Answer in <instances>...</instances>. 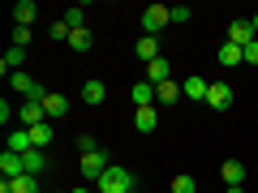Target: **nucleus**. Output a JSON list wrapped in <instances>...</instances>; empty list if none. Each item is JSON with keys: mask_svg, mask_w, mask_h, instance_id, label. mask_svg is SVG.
Instances as JSON below:
<instances>
[{"mask_svg": "<svg viewBox=\"0 0 258 193\" xmlns=\"http://www.w3.org/2000/svg\"><path fill=\"white\" fill-rule=\"evenodd\" d=\"M95 193H134V176H129V167L112 163L108 172L95 180Z\"/></svg>", "mask_w": 258, "mask_h": 193, "instance_id": "obj_1", "label": "nucleus"}, {"mask_svg": "<svg viewBox=\"0 0 258 193\" xmlns=\"http://www.w3.org/2000/svg\"><path fill=\"white\" fill-rule=\"evenodd\" d=\"M168 22H172V9L168 5H147V13H142V35H159Z\"/></svg>", "mask_w": 258, "mask_h": 193, "instance_id": "obj_2", "label": "nucleus"}, {"mask_svg": "<svg viewBox=\"0 0 258 193\" xmlns=\"http://www.w3.org/2000/svg\"><path fill=\"white\" fill-rule=\"evenodd\" d=\"M232 99H237V94H232L228 82H211V90H207V108H211V112H228Z\"/></svg>", "mask_w": 258, "mask_h": 193, "instance_id": "obj_3", "label": "nucleus"}, {"mask_svg": "<svg viewBox=\"0 0 258 193\" xmlns=\"http://www.w3.org/2000/svg\"><path fill=\"white\" fill-rule=\"evenodd\" d=\"M254 26H249V18H237V22H228V43H237V47H249L254 43Z\"/></svg>", "mask_w": 258, "mask_h": 193, "instance_id": "obj_4", "label": "nucleus"}, {"mask_svg": "<svg viewBox=\"0 0 258 193\" xmlns=\"http://www.w3.org/2000/svg\"><path fill=\"white\" fill-rule=\"evenodd\" d=\"M108 167H112V163H108V155H103V150H95V155H82V176H86V180H99Z\"/></svg>", "mask_w": 258, "mask_h": 193, "instance_id": "obj_5", "label": "nucleus"}, {"mask_svg": "<svg viewBox=\"0 0 258 193\" xmlns=\"http://www.w3.org/2000/svg\"><path fill=\"white\" fill-rule=\"evenodd\" d=\"M43 116H47V112H43V103H30V99H26V103H22V112H18V125H22V129H35V125H47Z\"/></svg>", "mask_w": 258, "mask_h": 193, "instance_id": "obj_6", "label": "nucleus"}, {"mask_svg": "<svg viewBox=\"0 0 258 193\" xmlns=\"http://www.w3.org/2000/svg\"><path fill=\"white\" fill-rule=\"evenodd\" d=\"M215 60H220L224 69H237V64H245V47H237V43H224L220 52H215Z\"/></svg>", "mask_w": 258, "mask_h": 193, "instance_id": "obj_7", "label": "nucleus"}, {"mask_svg": "<svg viewBox=\"0 0 258 193\" xmlns=\"http://www.w3.org/2000/svg\"><path fill=\"white\" fill-rule=\"evenodd\" d=\"M0 172H5V180H18V176L26 172V163H22V155H13V150H5V155H0Z\"/></svg>", "mask_w": 258, "mask_h": 193, "instance_id": "obj_8", "label": "nucleus"}, {"mask_svg": "<svg viewBox=\"0 0 258 193\" xmlns=\"http://www.w3.org/2000/svg\"><path fill=\"white\" fill-rule=\"evenodd\" d=\"M220 176H224V184H245V163H241V159H228V163L220 167Z\"/></svg>", "mask_w": 258, "mask_h": 193, "instance_id": "obj_9", "label": "nucleus"}, {"mask_svg": "<svg viewBox=\"0 0 258 193\" xmlns=\"http://www.w3.org/2000/svg\"><path fill=\"white\" fill-rule=\"evenodd\" d=\"M134 52H138V60H142V64L159 60V39H155V35H142V39H138V47H134Z\"/></svg>", "mask_w": 258, "mask_h": 193, "instance_id": "obj_10", "label": "nucleus"}, {"mask_svg": "<svg viewBox=\"0 0 258 193\" xmlns=\"http://www.w3.org/2000/svg\"><path fill=\"white\" fill-rule=\"evenodd\" d=\"M181 90H185V99H203V103H207V90H211V82H207V77H185Z\"/></svg>", "mask_w": 258, "mask_h": 193, "instance_id": "obj_11", "label": "nucleus"}, {"mask_svg": "<svg viewBox=\"0 0 258 193\" xmlns=\"http://www.w3.org/2000/svg\"><path fill=\"white\" fill-rule=\"evenodd\" d=\"M129 99H134V108H151V103H155V86L151 82H134Z\"/></svg>", "mask_w": 258, "mask_h": 193, "instance_id": "obj_12", "label": "nucleus"}, {"mask_svg": "<svg viewBox=\"0 0 258 193\" xmlns=\"http://www.w3.org/2000/svg\"><path fill=\"white\" fill-rule=\"evenodd\" d=\"M155 125H159L155 108H138L134 112V129H138V133H155Z\"/></svg>", "mask_w": 258, "mask_h": 193, "instance_id": "obj_13", "label": "nucleus"}, {"mask_svg": "<svg viewBox=\"0 0 258 193\" xmlns=\"http://www.w3.org/2000/svg\"><path fill=\"white\" fill-rule=\"evenodd\" d=\"M103 99H108V86H103V82H82V103H91V108H99Z\"/></svg>", "mask_w": 258, "mask_h": 193, "instance_id": "obj_14", "label": "nucleus"}, {"mask_svg": "<svg viewBox=\"0 0 258 193\" xmlns=\"http://www.w3.org/2000/svg\"><path fill=\"white\" fill-rule=\"evenodd\" d=\"M39 184H43V180H39V176L22 172L18 180H9V193H43V189H39Z\"/></svg>", "mask_w": 258, "mask_h": 193, "instance_id": "obj_15", "label": "nucleus"}, {"mask_svg": "<svg viewBox=\"0 0 258 193\" xmlns=\"http://www.w3.org/2000/svg\"><path fill=\"white\" fill-rule=\"evenodd\" d=\"M35 18H39L35 0H18V5H13V22H18V26H30Z\"/></svg>", "mask_w": 258, "mask_h": 193, "instance_id": "obj_16", "label": "nucleus"}, {"mask_svg": "<svg viewBox=\"0 0 258 193\" xmlns=\"http://www.w3.org/2000/svg\"><path fill=\"white\" fill-rule=\"evenodd\" d=\"M168 73H172V69H168V60H164V56L147 64V82H151V86H159V82H172V77H168Z\"/></svg>", "mask_w": 258, "mask_h": 193, "instance_id": "obj_17", "label": "nucleus"}, {"mask_svg": "<svg viewBox=\"0 0 258 193\" xmlns=\"http://www.w3.org/2000/svg\"><path fill=\"white\" fill-rule=\"evenodd\" d=\"M43 112H47V116H69V99H64V94H52V90H47Z\"/></svg>", "mask_w": 258, "mask_h": 193, "instance_id": "obj_18", "label": "nucleus"}, {"mask_svg": "<svg viewBox=\"0 0 258 193\" xmlns=\"http://www.w3.org/2000/svg\"><path fill=\"white\" fill-rule=\"evenodd\" d=\"M9 150H13V155H26V150H35V146H30V133H26V129H13V133H9Z\"/></svg>", "mask_w": 258, "mask_h": 193, "instance_id": "obj_19", "label": "nucleus"}, {"mask_svg": "<svg viewBox=\"0 0 258 193\" xmlns=\"http://www.w3.org/2000/svg\"><path fill=\"white\" fill-rule=\"evenodd\" d=\"M22 163H26V172H30V176H43L47 159H43V150H26V155H22Z\"/></svg>", "mask_w": 258, "mask_h": 193, "instance_id": "obj_20", "label": "nucleus"}, {"mask_svg": "<svg viewBox=\"0 0 258 193\" xmlns=\"http://www.w3.org/2000/svg\"><path fill=\"white\" fill-rule=\"evenodd\" d=\"M26 133H30V146H35V150L52 146V129H47V125H35V129H26Z\"/></svg>", "mask_w": 258, "mask_h": 193, "instance_id": "obj_21", "label": "nucleus"}, {"mask_svg": "<svg viewBox=\"0 0 258 193\" xmlns=\"http://www.w3.org/2000/svg\"><path fill=\"white\" fill-rule=\"evenodd\" d=\"M155 99L159 103H176V99H181V86H176V82H159L155 86Z\"/></svg>", "mask_w": 258, "mask_h": 193, "instance_id": "obj_22", "label": "nucleus"}, {"mask_svg": "<svg viewBox=\"0 0 258 193\" xmlns=\"http://www.w3.org/2000/svg\"><path fill=\"white\" fill-rule=\"evenodd\" d=\"M69 47H74V52H91V30H74V35H69Z\"/></svg>", "mask_w": 258, "mask_h": 193, "instance_id": "obj_23", "label": "nucleus"}, {"mask_svg": "<svg viewBox=\"0 0 258 193\" xmlns=\"http://www.w3.org/2000/svg\"><path fill=\"white\" fill-rule=\"evenodd\" d=\"M172 193H198V180H194V176H172Z\"/></svg>", "mask_w": 258, "mask_h": 193, "instance_id": "obj_24", "label": "nucleus"}, {"mask_svg": "<svg viewBox=\"0 0 258 193\" xmlns=\"http://www.w3.org/2000/svg\"><path fill=\"white\" fill-rule=\"evenodd\" d=\"M60 22H64V26H69V30H82L86 13H82V9H64V18H60Z\"/></svg>", "mask_w": 258, "mask_h": 193, "instance_id": "obj_25", "label": "nucleus"}, {"mask_svg": "<svg viewBox=\"0 0 258 193\" xmlns=\"http://www.w3.org/2000/svg\"><path fill=\"white\" fill-rule=\"evenodd\" d=\"M30 43V26H13V47H26Z\"/></svg>", "mask_w": 258, "mask_h": 193, "instance_id": "obj_26", "label": "nucleus"}, {"mask_svg": "<svg viewBox=\"0 0 258 193\" xmlns=\"http://www.w3.org/2000/svg\"><path fill=\"white\" fill-rule=\"evenodd\" d=\"M47 35H52V39H64V43H69V35H74V30L64 26V22H52V30H47Z\"/></svg>", "mask_w": 258, "mask_h": 193, "instance_id": "obj_27", "label": "nucleus"}, {"mask_svg": "<svg viewBox=\"0 0 258 193\" xmlns=\"http://www.w3.org/2000/svg\"><path fill=\"white\" fill-rule=\"evenodd\" d=\"M189 18H194V13L185 9V5H172V22H176V26H185V22H189Z\"/></svg>", "mask_w": 258, "mask_h": 193, "instance_id": "obj_28", "label": "nucleus"}, {"mask_svg": "<svg viewBox=\"0 0 258 193\" xmlns=\"http://www.w3.org/2000/svg\"><path fill=\"white\" fill-rule=\"evenodd\" d=\"M78 150H82V155H95L99 146H95V138H78Z\"/></svg>", "mask_w": 258, "mask_h": 193, "instance_id": "obj_29", "label": "nucleus"}, {"mask_svg": "<svg viewBox=\"0 0 258 193\" xmlns=\"http://www.w3.org/2000/svg\"><path fill=\"white\" fill-rule=\"evenodd\" d=\"M245 64H258V39H254V43L245 47Z\"/></svg>", "mask_w": 258, "mask_h": 193, "instance_id": "obj_30", "label": "nucleus"}, {"mask_svg": "<svg viewBox=\"0 0 258 193\" xmlns=\"http://www.w3.org/2000/svg\"><path fill=\"white\" fill-rule=\"evenodd\" d=\"M249 26H254V35H258V13H249Z\"/></svg>", "mask_w": 258, "mask_h": 193, "instance_id": "obj_31", "label": "nucleus"}, {"mask_svg": "<svg viewBox=\"0 0 258 193\" xmlns=\"http://www.w3.org/2000/svg\"><path fill=\"white\" fill-rule=\"evenodd\" d=\"M228 193H245V189H241V184H232V189H228Z\"/></svg>", "mask_w": 258, "mask_h": 193, "instance_id": "obj_32", "label": "nucleus"}, {"mask_svg": "<svg viewBox=\"0 0 258 193\" xmlns=\"http://www.w3.org/2000/svg\"><path fill=\"white\" fill-rule=\"evenodd\" d=\"M74 193H91V189H86V184H78V189H74Z\"/></svg>", "mask_w": 258, "mask_h": 193, "instance_id": "obj_33", "label": "nucleus"}, {"mask_svg": "<svg viewBox=\"0 0 258 193\" xmlns=\"http://www.w3.org/2000/svg\"><path fill=\"white\" fill-rule=\"evenodd\" d=\"M134 193H138V189H134Z\"/></svg>", "mask_w": 258, "mask_h": 193, "instance_id": "obj_34", "label": "nucleus"}]
</instances>
